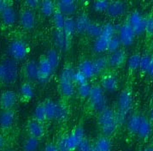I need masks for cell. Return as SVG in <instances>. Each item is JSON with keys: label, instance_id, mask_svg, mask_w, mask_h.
Wrapping results in <instances>:
<instances>
[{"label": "cell", "instance_id": "cell-2", "mask_svg": "<svg viewBox=\"0 0 153 151\" xmlns=\"http://www.w3.org/2000/svg\"><path fill=\"white\" fill-rule=\"evenodd\" d=\"M85 131L81 126L77 127L68 135L62 137L57 143L58 151H73L76 149L80 140L84 138Z\"/></svg>", "mask_w": 153, "mask_h": 151}, {"label": "cell", "instance_id": "cell-6", "mask_svg": "<svg viewBox=\"0 0 153 151\" xmlns=\"http://www.w3.org/2000/svg\"><path fill=\"white\" fill-rule=\"evenodd\" d=\"M88 98L91 103V106L94 110L100 113L104 108H106V100L104 97L103 88L101 86L98 85L93 86Z\"/></svg>", "mask_w": 153, "mask_h": 151}, {"label": "cell", "instance_id": "cell-12", "mask_svg": "<svg viewBox=\"0 0 153 151\" xmlns=\"http://www.w3.org/2000/svg\"><path fill=\"white\" fill-rule=\"evenodd\" d=\"M27 131L31 137L40 139L45 135V127L42 122H39L33 119L27 124Z\"/></svg>", "mask_w": 153, "mask_h": 151}, {"label": "cell", "instance_id": "cell-11", "mask_svg": "<svg viewBox=\"0 0 153 151\" xmlns=\"http://www.w3.org/2000/svg\"><path fill=\"white\" fill-rule=\"evenodd\" d=\"M38 66H39V76H38L37 80L40 83H45L50 78V76L51 75L54 69L51 67L45 58L40 59L38 64Z\"/></svg>", "mask_w": 153, "mask_h": 151}, {"label": "cell", "instance_id": "cell-50", "mask_svg": "<svg viewBox=\"0 0 153 151\" xmlns=\"http://www.w3.org/2000/svg\"><path fill=\"white\" fill-rule=\"evenodd\" d=\"M4 138L2 135H0V150L4 148Z\"/></svg>", "mask_w": 153, "mask_h": 151}, {"label": "cell", "instance_id": "cell-31", "mask_svg": "<svg viewBox=\"0 0 153 151\" xmlns=\"http://www.w3.org/2000/svg\"><path fill=\"white\" fill-rule=\"evenodd\" d=\"M62 31L64 32V34L68 37H71L74 34V32L76 31L75 29V21L71 17H68L65 19V23Z\"/></svg>", "mask_w": 153, "mask_h": 151}, {"label": "cell", "instance_id": "cell-33", "mask_svg": "<svg viewBox=\"0 0 153 151\" xmlns=\"http://www.w3.org/2000/svg\"><path fill=\"white\" fill-rule=\"evenodd\" d=\"M20 92L22 96L26 100H30L33 96L34 91H33V86L29 83H25L21 86L20 89Z\"/></svg>", "mask_w": 153, "mask_h": 151}, {"label": "cell", "instance_id": "cell-57", "mask_svg": "<svg viewBox=\"0 0 153 151\" xmlns=\"http://www.w3.org/2000/svg\"><path fill=\"white\" fill-rule=\"evenodd\" d=\"M7 1H9V0H7Z\"/></svg>", "mask_w": 153, "mask_h": 151}, {"label": "cell", "instance_id": "cell-39", "mask_svg": "<svg viewBox=\"0 0 153 151\" xmlns=\"http://www.w3.org/2000/svg\"><path fill=\"white\" fill-rule=\"evenodd\" d=\"M141 56L140 54H133L128 59V69L130 71H135L140 67Z\"/></svg>", "mask_w": 153, "mask_h": 151}, {"label": "cell", "instance_id": "cell-56", "mask_svg": "<svg viewBox=\"0 0 153 151\" xmlns=\"http://www.w3.org/2000/svg\"><path fill=\"white\" fill-rule=\"evenodd\" d=\"M6 151H12V150H6Z\"/></svg>", "mask_w": 153, "mask_h": 151}, {"label": "cell", "instance_id": "cell-8", "mask_svg": "<svg viewBox=\"0 0 153 151\" xmlns=\"http://www.w3.org/2000/svg\"><path fill=\"white\" fill-rule=\"evenodd\" d=\"M118 37L120 39L121 44H123V46L128 47L133 43L134 40L135 33L128 23H126L120 27Z\"/></svg>", "mask_w": 153, "mask_h": 151}, {"label": "cell", "instance_id": "cell-27", "mask_svg": "<svg viewBox=\"0 0 153 151\" xmlns=\"http://www.w3.org/2000/svg\"><path fill=\"white\" fill-rule=\"evenodd\" d=\"M43 105L45 107L47 119H55L56 112V102L51 101V100H47L43 103Z\"/></svg>", "mask_w": 153, "mask_h": 151}, {"label": "cell", "instance_id": "cell-53", "mask_svg": "<svg viewBox=\"0 0 153 151\" xmlns=\"http://www.w3.org/2000/svg\"><path fill=\"white\" fill-rule=\"evenodd\" d=\"M91 151H98V150H97V149H95V148H92V150Z\"/></svg>", "mask_w": 153, "mask_h": 151}, {"label": "cell", "instance_id": "cell-28", "mask_svg": "<svg viewBox=\"0 0 153 151\" xmlns=\"http://www.w3.org/2000/svg\"><path fill=\"white\" fill-rule=\"evenodd\" d=\"M40 11L45 17H50L55 12V5L52 0H43L41 2Z\"/></svg>", "mask_w": 153, "mask_h": 151}, {"label": "cell", "instance_id": "cell-30", "mask_svg": "<svg viewBox=\"0 0 153 151\" xmlns=\"http://www.w3.org/2000/svg\"><path fill=\"white\" fill-rule=\"evenodd\" d=\"M68 117V108L61 103H56V112L55 119L58 121L66 120Z\"/></svg>", "mask_w": 153, "mask_h": 151}, {"label": "cell", "instance_id": "cell-37", "mask_svg": "<svg viewBox=\"0 0 153 151\" xmlns=\"http://www.w3.org/2000/svg\"><path fill=\"white\" fill-rule=\"evenodd\" d=\"M92 85L90 83H88L87 82L85 83H82V84L79 85V88H78V94L81 98H88L90 94H91V91H92Z\"/></svg>", "mask_w": 153, "mask_h": 151}, {"label": "cell", "instance_id": "cell-49", "mask_svg": "<svg viewBox=\"0 0 153 151\" xmlns=\"http://www.w3.org/2000/svg\"><path fill=\"white\" fill-rule=\"evenodd\" d=\"M147 72H149L151 75H152V77H153V57L152 59V62H151V65L149 67V70H148V71Z\"/></svg>", "mask_w": 153, "mask_h": 151}, {"label": "cell", "instance_id": "cell-4", "mask_svg": "<svg viewBox=\"0 0 153 151\" xmlns=\"http://www.w3.org/2000/svg\"><path fill=\"white\" fill-rule=\"evenodd\" d=\"M115 35V27L111 23H107L103 27L102 32L100 35L97 37L94 45H93V50L94 52L101 53L103 52L107 51L108 43L111 39V37Z\"/></svg>", "mask_w": 153, "mask_h": 151}, {"label": "cell", "instance_id": "cell-45", "mask_svg": "<svg viewBox=\"0 0 153 151\" xmlns=\"http://www.w3.org/2000/svg\"><path fill=\"white\" fill-rule=\"evenodd\" d=\"M75 5V0H58L57 6H65Z\"/></svg>", "mask_w": 153, "mask_h": 151}, {"label": "cell", "instance_id": "cell-24", "mask_svg": "<svg viewBox=\"0 0 153 151\" xmlns=\"http://www.w3.org/2000/svg\"><path fill=\"white\" fill-rule=\"evenodd\" d=\"M94 148L98 151H111V148H112L111 140L109 138V137L102 136L97 139Z\"/></svg>", "mask_w": 153, "mask_h": 151}, {"label": "cell", "instance_id": "cell-15", "mask_svg": "<svg viewBox=\"0 0 153 151\" xmlns=\"http://www.w3.org/2000/svg\"><path fill=\"white\" fill-rule=\"evenodd\" d=\"M21 25L25 29H31L35 24V17L34 14L30 10L23 11L20 17Z\"/></svg>", "mask_w": 153, "mask_h": 151}, {"label": "cell", "instance_id": "cell-38", "mask_svg": "<svg viewBox=\"0 0 153 151\" xmlns=\"http://www.w3.org/2000/svg\"><path fill=\"white\" fill-rule=\"evenodd\" d=\"M152 57L150 56L149 54H145L141 56L140 58V69L142 71L147 72L149 70V67L151 65V62H152Z\"/></svg>", "mask_w": 153, "mask_h": 151}, {"label": "cell", "instance_id": "cell-41", "mask_svg": "<svg viewBox=\"0 0 153 151\" xmlns=\"http://www.w3.org/2000/svg\"><path fill=\"white\" fill-rule=\"evenodd\" d=\"M109 4L110 2L108 0H96L93 4V8L96 11L103 12L107 11Z\"/></svg>", "mask_w": 153, "mask_h": 151}, {"label": "cell", "instance_id": "cell-35", "mask_svg": "<svg viewBox=\"0 0 153 151\" xmlns=\"http://www.w3.org/2000/svg\"><path fill=\"white\" fill-rule=\"evenodd\" d=\"M33 118H34V119L39 121V122H42V123H43L44 121H45L47 119L43 103L38 105L36 107H35L34 113H33Z\"/></svg>", "mask_w": 153, "mask_h": 151}, {"label": "cell", "instance_id": "cell-17", "mask_svg": "<svg viewBox=\"0 0 153 151\" xmlns=\"http://www.w3.org/2000/svg\"><path fill=\"white\" fill-rule=\"evenodd\" d=\"M70 37L67 36L62 30L56 29L54 33V40L56 46L62 51H66L70 46Z\"/></svg>", "mask_w": 153, "mask_h": 151}, {"label": "cell", "instance_id": "cell-10", "mask_svg": "<svg viewBox=\"0 0 153 151\" xmlns=\"http://www.w3.org/2000/svg\"><path fill=\"white\" fill-rule=\"evenodd\" d=\"M17 101L16 92L13 90H6L2 93L0 96V106L3 110H10L14 107Z\"/></svg>", "mask_w": 153, "mask_h": 151}, {"label": "cell", "instance_id": "cell-32", "mask_svg": "<svg viewBox=\"0 0 153 151\" xmlns=\"http://www.w3.org/2000/svg\"><path fill=\"white\" fill-rule=\"evenodd\" d=\"M65 19H66L65 15H63L59 10H56L55 12L53 13V22H54V25L56 28V29L62 30L64 23H65Z\"/></svg>", "mask_w": 153, "mask_h": 151}, {"label": "cell", "instance_id": "cell-22", "mask_svg": "<svg viewBox=\"0 0 153 151\" xmlns=\"http://www.w3.org/2000/svg\"><path fill=\"white\" fill-rule=\"evenodd\" d=\"M26 77L30 80H37L39 76V66L35 61L31 60L26 64L24 68Z\"/></svg>", "mask_w": 153, "mask_h": 151}, {"label": "cell", "instance_id": "cell-29", "mask_svg": "<svg viewBox=\"0 0 153 151\" xmlns=\"http://www.w3.org/2000/svg\"><path fill=\"white\" fill-rule=\"evenodd\" d=\"M39 144V139L29 136L25 140L23 144V151H37Z\"/></svg>", "mask_w": 153, "mask_h": 151}, {"label": "cell", "instance_id": "cell-54", "mask_svg": "<svg viewBox=\"0 0 153 151\" xmlns=\"http://www.w3.org/2000/svg\"><path fill=\"white\" fill-rule=\"evenodd\" d=\"M81 1H83V2H88V1H90V0H81Z\"/></svg>", "mask_w": 153, "mask_h": 151}, {"label": "cell", "instance_id": "cell-1", "mask_svg": "<svg viewBox=\"0 0 153 151\" xmlns=\"http://www.w3.org/2000/svg\"><path fill=\"white\" fill-rule=\"evenodd\" d=\"M98 121L101 131L106 137H110L116 132L119 125L117 113L112 109L108 107L99 113Z\"/></svg>", "mask_w": 153, "mask_h": 151}, {"label": "cell", "instance_id": "cell-16", "mask_svg": "<svg viewBox=\"0 0 153 151\" xmlns=\"http://www.w3.org/2000/svg\"><path fill=\"white\" fill-rule=\"evenodd\" d=\"M126 53L123 50L121 49H117V51L113 52L112 54L110 55L108 60V64L110 65L111 67L117 68V67H120L124 64V62L126 61Z\"/></svg>", "mask_w": 153, "mask_h": 151}, {"label": "cell", "instance_id": "cell-25", "mask_svg": "<svg viewBox=\"0 0 153 151\" xmlns=\"http://www.w3.org/2000/svg\"><path fill=\"white\" fill-rule=\"evenodd\" d=\"M142 117L143 116L140 114H133L129 118L128 121V129L130 132L133 134H137L141 123Z\"/></svg>", "mask_w": 153, "mask_h": 151}, {"label": "cell", "instance_id": "cell-51", "mask_svg": "<svg viewBox=\"0 0 153 151\" xmlns=\"http://www.w3.org/2000/svg\"><path fill=\"white\" fill-rule=\"evenodd\" d=\"M149 120H150V122L152 124H153V108L152 109V111L150 113V119H149Z\"/></svg>", "mask_w": 153, "mask_h": 151}, {"label": "cell", "instance_id": "cell-3", "mask_svg": "<svg viewBox=\"0 0 153 151\" xmlns=\"http://www.w3.org/2000/svg\"><path fill=\"white\" fill-rule=\"evenodd\" d=\"M133 106V95L129 89H124L120 94L118 98V111L117 117L119 124L128 117Z\"/></svg>", "mask_w": 153, "mask_h": 151}, {"label": "cell", "instance_id": "cell-21", "mask_svg": "<svg viewBox=\"0 0 153 151\" xmlns=\"http://www.w3.org/2000/svg\"><path fill=\"white\" fill-rule=\"evenodd\" d=\"M152 123L150 122L149 119H147L146 117H142L141 123L139 127L137 135L139 136V137L142 139H146L150 137V135L152 134Z\"/></svg>", "mask_w": 153, "mask_h": 151}, {"label": "cell", "instance_id": "cell-46", "mask_svg": "<svg viewBox=\"0 0 153 151\" xmlns=\"http://www.w3.org/2000/svg\"><path fill=\"white\" fill-rule=\"evenodd\" d=\"M44 151H58L57 146L53 143H48L45 145Z\"/></svg>", "mask_w": 153, "mask_h": 151}, {"label": "cell", "instance_id": "cell-55", "mask_svg": "<svg viewBox=\"0 0 153 151\" xmlns=\"http://www.w3.org/2000/svg\"><path fill=\"white\" fill-rule=\"evenodd\" d=\"M152 105H153V95H152Z\"/></svg>", "mask_w": 153, "mask_h": 151}, {"label": "cell", "instance_id": "cell-43", "mask_svg": "<svg viewBox=\"0 0 153 151\" xmlns=\"http://www.w3.org/2000/svg\"><path fill=\"white\" fill-rule=\"evenodd\" d=\"M73 82L76 83L78 85H80L87 82V77L83 73L80 72V71H74V73Z\"/></svg>", "mask_w": 153, "mask_h": 151}, {"label": "cell", "instance_id": "cell-48", "mask_svg": "<svg viewBox=\"0 0 153 151\" xmlns=\"http://www.w3.org/2000/svg\"><path fill=\"white\" fill-rule=\"evenodd\" d=\"M8 5V1L7 0H0V12Z\"/></svg>", "mask_w": 153, "mask_h": 151}, {"label": "cell", "instance_id": "cell-19", "mask_svg": "<svg viewBox=\"0 0 153 151\" xmlns=\"http://www.w3.org/2000/svg\"><path fill=\"white\" fill-rule=\"evenodd\" d=\"M107 13L110 17H117L121 15H123L125 11V5L122 1H112L109 4V6L107 8Z\"/></svg>", "mask_w": 153, "mask_h": 151}, {"label": "cell", "instance_id": "cell-42", "mask_svg": "<svg viewBox=\"0 0 153 151\" xmlns=\"http://www.w3.org/2000/svg\"><path fill=\"white\" fill-rule=\"evenodd\" d=\"M93 148L91 144V143L86 138H82L77 146L76 149L78 151H91Z\"/></svg>", "mask_w": 153, "mask_h": 151}, {"label": "cell", "instance_id": "cell-36", "mask_svg": "<svg viewBox=\"0 0 153 151\" xmlns=\"http://www.w3.org/2000/svg\"><path fill=\"white\" fill-rule=\"evenodd\" d=\"M102 29L103 27L100 26L99 24L97 23H90L89 25L87 26L86 29V33L87 35H91L92 37H98L100 35L101 32H102Z\"/></svg>", "mask_w": 153, "mask_h": 151}, {"label": "cell", "instance_id": "cell-14", "mask_svg": "<svg viewBox=\"0 0 153 151\" xmlns=\"http://www.w3.org/2000/svg\"><path fill=\"white\" fill-rule=\"evenodd\" d=\"M15 113L12 109L4 110L0 113V127L4 130L10 128L15 122Z\"/></svg>", "mask_w": 153, "mask_h": 151}, {"label": "cell", "instance_id": "cell-52", "mask_svg": "<svg viewBox=\"0 0 153 151\" xmlns=\"http://www.w3.org/2000/svg\"><path fill=\"white\" fill-rule=\"evenodd\" d=\"M143 151H153V146H149L146 147Z\"/></svg>", "mask_w": 153, "mask_h": 151}, {"label": "cell", "instance_id": "cell-7", "mask_svg": "<svg viewBox=\"0 0 153 151\" xmlns=\"http://www.w3.org/2000/svg\"><path fill=\"white\" fill-rule=\"evenodd\" d=\"M27 47L22 41H14L9 46V53L16 60H22L27 55Z\"/></svg>", "mask_w": 153, "mask_h": 151}, {"label": "cell", "instance_id": "cell-47", "mask_svg": "<svg viewBox=\"0 0 153 151\" xmlns=\"http://www.w3.org/2000/svg\"><path fill=\"white\" fill-rule=\"evenodd\" d=\"M26 1V4L31 8H34L39 5V0H25Z\"/></svg>", "mask_w": 153, "mask_h": 151}, {"label": "cell", "instance_id": "cell-23", "mask_svg": "<svg viewBox=\"0 0 153 151\" xmlns=\"http://www.w3.org/2000/svg\"><path fill=\"white\" fill-rule=\"evenodd\" d=\"M104 89L110 92H113L117 89L118 87V80L115 75H107L105 76L102 80V86Z\"/></svg>", "mask_w": 153, "mask_h": 151}, {"label": "cell", "instance_id": "cell-44", "mask_svg": "<svg viewBox=\"0 0 153 151\" xmlns=\"http://www.w3.org/2000/svg\"><path fill=\"white\" fill-rule=\"evenodd\" d=\"M145 32L150 35H153V17H149L146 18Z\"/></svg>", "mask_w": 153, "mask_h": 151}, {"label": "cell", "instance_id": "cell-13", "mask_svg": "<svg viewBox=\"0 0 153 151\" xmlns=\"http://www.w3.org/2000/svg\"><path fill=\"white\" fill-rule=\"evenodd\" d=\"M59 87H60L62 94L66 97H71L75 92L73 79L70 77L60 76Z\"/></svg>", "mask_w": 153, "mask_h": 151}, {"label": "cell", "instance_id": "cell-26", "mask_svg": "<svg viewBox=\"0 0 153 151\" xmlns=\"http://www.w3.org/2000/svg\"><path fill=\"white\" fill-rule=\"evenodd\" d=\"M90 23L91 22H90V19L88 18V17L85 14H81L75 20V29L79 33L86 32V28Z\"/></svg>", "mask_w": 153, "mask_h": 151}, {"label": "cell", "instance_id": "cell-18", "mask_svg": "<svg viewBox=\"0 0 153 151\" xmlns=\"http://www.w3.org/2000/svg\"><path fill=\"white\" fill-rule=\"evenodd\" d=\"M79 71L83 73L87 77V79L91 78L97 75L94 61L88 60V59L82 61L80 63L79 65Z\"/></svg>", "mask_w": 153, "mask_h": 151}, {"label": "cell", "instance_id": "cell-9", "mask_svg": "<svg viewBox=\"0 0 153 151\" xmlns=\"http://www.w3.org/2000/svg\"><path fill=\"white\" fill-rule=\"evenodd\" d=\"M128 23L133 28L135 35H140L143 32H145L146 18H144L140 12L134 11V12L132 13L129 16Z\"/></svg>", "mask_w": 153, "mask_h": 151}, {"label": "cell", "instance_id": "cell-5", "mask_svg": "<svg viewBox=\"0 0 153 151\" xmlns=\"http://www.w3.org/2000/svg\"><path fill=\"white\" fill-rule=\"evenodd\" d=\"M18 76V68L11 59H6L0 63V81L5 83L15 82Z\"/></svg>", "mask_w": 153, "mask_h": 151}, {"label": "cell", "instance_id": "cell-34", "mask_svg": "<svg viewBox=\"0 0 153 151\" xmlns=\"http://www.w3.org/2000/svg\"><path fill=\"white\" fill-rule=\"evenodd\" d=\"M45 59L48 60L50 65H51V67L54 70L58 66V65H59V55H58L56 51H55V50H50L49 52L47 53V54H46Z\"/></svg>", "mask_w": 153, "mask_h": 151}, {"label": "cell", "instance_id": "cell-40", "mask_svg": "<svg viewBox=\"0 0 153 151\" xmlns=\"http://www.w3.org/2000/svg\"><path fill=\"white\" fill-rule=\"evenodd\" d=\"M120 45H121V41H120L119 37L114 35V36L111 37V39H110V41L108 43L107 51H109L110 53H113V52L117 51V49L119 48Z\"/></svg>", "mask_w": 153, "mask_h": 151}, {"label": "cell", "instance_id": "cell-20", "mask_svg": "<svg viewBox=\"0 0 153 151\" xmlns=\"http://www.w3.org/2000/svg\"><path fill=\"white\" fill-rule=\"evenodd\" d=\"M1 19L2 22L7 26H10L13 25L16 22V15L15 12V10L13 9L10 5H7L1 12Z\"/></svg>", "mask_w": 153, "mask_h": 151}]
</instances>
